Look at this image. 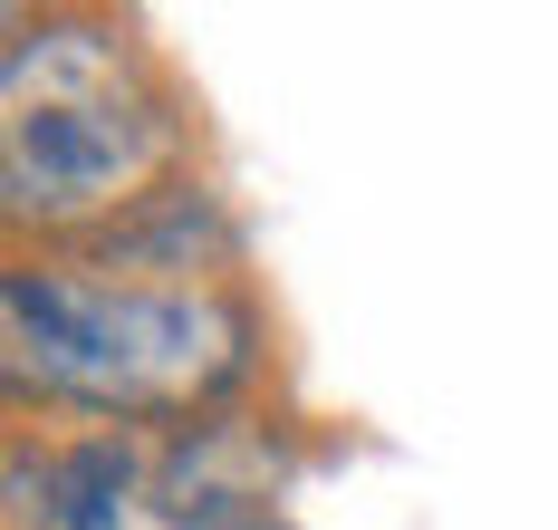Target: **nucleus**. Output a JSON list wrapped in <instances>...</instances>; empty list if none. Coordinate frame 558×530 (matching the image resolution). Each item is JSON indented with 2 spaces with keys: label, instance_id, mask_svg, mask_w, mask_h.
I'll return each mask as SVG.
<instances>
[{
  "label": "nucleus",
  "instance_id": "20e7f679",
  "mask_svg": "<svg viewBox=\"0 0 558 530\" xmlns=\"http://www.w3.org/2000/svg\"><path fill=\"white\" fill-rule=\"evenodd\" d=\"M77 261L116 270V280H155V290H222V270L241 261V232L203 174H173L135 213H116L97 241H77Z\"/></svg>",
  "mask_w": 558,
  "mask_h": 530
},
{
  "label": "nucleus",
  "instance_id": "f03ea898",
  "mask_svg": "<svg viewBox=\"0 0 558 530\" xmlns=\"http://www.w3.org/2000/svg\"><path fill=\"white\" fill-rule=\"evenodd\" d=\"M183 117L125 20L10 10L0 39V213L49 241H97L173 183Z\"/></svg>",
  "mask_w": 558,
  "mask_h": 530
},
{
  "label": "nucleus",
  "instance_id": "39448f33",
  "mask_svg": "<svg viewBox=\"0 0 558 530\" xmlns=\"http://www.w3.org/2000/svg\"><path fill=\"white\" fill-rule=\"evenodd\" d=\"M155 521V454L135 434H77L49 454V521L39 530H145Z\"/></svg>",
  "mask_w": 558,
  "mask_h": 530
},
{
  "label": "nucleus",
  "instance_id": "423d86ee",
  "mask_svg": "<svg viewBox=\"0 0 558 530\" xmlns=\"http://www.w3.org/2000/svg\"><path fill=\"white\" fill-rule=\"evenodd\" d=\"M231 530H299V521H279V511H270V521H231Z\"/></svg>",
  "mask_w": 558,
  "mask_h": 530
},
{
  "label": "nucleus",
  "instance_id": "7ed1b4c3",
  "mask_svg": "<svg viewBox=\"0 0 558 530\" xmlns=\"http://www.w3.org/2000/svg\"><path fill=\"white\" fill-rule=\"evenodd\" d=\"M289 454H279L270 424H251V414H203V424H183L155 444V521L173 530H231V521H270V492Z\"/></svg>",
  "mask_w": 558,
  "mask_h": 530
},
{
  "label": "nucleus",
  "instance_id": "f257e3e1",
  "mask_svg": "<svg viewBox=\"0 0 558 530\" xmlns=\"http://www.w3.org/2000/svg\"><path fill=\"white\" fill-rule=\"evenodd\" d=\"M0 376L20 406L135 424H203L231 414L260 376V309L231 290H155L87 261H10L0 270Z\"/></svg>",
  "mask_w": 558,
  "mask_h": 530
}]
</instances>
